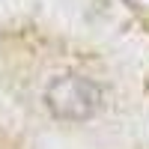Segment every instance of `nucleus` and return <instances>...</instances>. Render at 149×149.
<instances>
[{"mask_svg": "<svg viewBox=\"0 0 149 149\" xmlns=\"http://www.w3.org/2000/svg\"><path fill=\"white\" fill-rule=\"evenodd\" d=\"M42 102L48 113L60 122H86L104 107V90L90 74L60 72L45 84Z\"/></svg>", "mask_w": 149, "mask_h": 149, "instance_id": "1", "label": "nucleus"}]
</instances>
